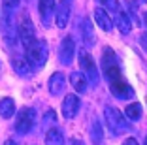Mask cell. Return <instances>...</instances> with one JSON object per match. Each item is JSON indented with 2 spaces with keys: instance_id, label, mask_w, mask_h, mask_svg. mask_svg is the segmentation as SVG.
<instances>
[{
  "instance_id": "7a4b0ae2",
  "label": "cell",
  "mask_w": 147,
  "mask_h": 145,
  "mask_svg": "<svg viewBox=\"0 0 147 145\" xmlns=\"http://www.w3.org/2000/svg\"><path fill=\"white\" fill-rule=\"evenodd\" d=\"M104 121H106V126H108L115 136L126 134V132H128V128H130V124L126 123L125 115H123L119 109L111 107V106H108L104 109Z\"/></svg>"
},
{
  "instance_id": "f546056e",
  "label": "cell",
  "mask_w": 147,
  "mask_h": 145,
  "mask_svg": "<svg viewBox=\"0 0 147 145\" xmlns=\"http://www.w3.org/2000/svg\"><path fill=\"white\" fill-rule=\"evenodd\" d=\"M143 145H147V138H145V143H143Z\"/></svg>"
},
{
  "instance_id": "44dd1931",
  "label": "cell",
  "mask_w": 147,
  "mask_h": 145,
  "mask_svg": "<svg viewBox=\"0 0 147 145\" xmlns=\"http://www.w3.org/2000/svg\"><path fill=\"white\" fill-rule=\"evenodd\" d=\"M125 115H126V119H128V121H138L140 117H142V106H140L138 102L128 104L126 109H125Z\"/></svg>"
},
{
  "instance_id": "cb8c5ba5",
  "label": "cell",
  "mask_w": 147,
  "mask_h": 145,
  "mask_svg": "<svg viewBox=\"0 0 147 145\" xmlns=\"http://www.w3.org/2000/svg\"><path fill=\"white\" fill-rule=\"evenodd\" d=\"M98 4H104L106 8H111V9H117V6H115V0H98ZM119 11V9H117Z\"/></svg>"
},
{
  "instance_id": "9c48e42d",
  "label": "cell",
  "mask_w": 147,
  "mask_h": 145,
  "mask_svg": "<svg viewBox=\"0 0 147 145\" xmlns=\"http://www.w3.org/2000/svg\"><path fill=\"white\" fill-rule=\"evenodd\" d=\"M109 89H111V92L115 94L119 100H128V98H132V96H134V89H132V87H130L125 79L111 81V83H109Z\"/></svg>"
},
{
  "instance_id": "30bf717a",
  "label": "cell",
  "mask_w": 147,
  "mask_h": 145,
  "mask_svg": "<svg viewBox=\"0 0 147 145\" xmlns=\"http://www.w3.org/2000/svg\"><path fill=\"white\" fill-rule=\"evenodd\" d=\"M79 106H81V102H79L78 94H68L64 100H62V115L66 117V119H74V117L78 115L79 111Z\"/></svg>"
},
{
  "instance_id": "ffe728a7",
  "label": "cell",
  "mask_w": 147,
  "mask_h": 145,
  "mask_svg": "<svg viewBox=\"0 0 147 145\" xmlns=\"http://www.w3.org/2000/svg\"><path fill=\"white\" fill-rule=\"evenodd\" d=\"M81 32H83V40H85L87 45H92L94 43V30H92V23L89 19L81 23Z\"/></svg>"
},
{
  "instance_id": "d4e9b609",
  "label": "cell",
  "mask_w": 147,
  "mask_h": 145,
  "mask_svg": "<svg viewBox=\"0 0 147 145\" xmlns=\"http://www.w3.org/2000/svg\"><path fill=\"white\" fill-rule=\"evenodd\" d=\"M19 2H21V0H4V8L13 9V8H17V6H19Z\"/></svg>"
},
{
  "instance_id": "4316f807",
  "label": "cell",
  "mask_w": 147,
  "mask_h": 145,
  "mask_svg": "<svg viewBox=\"0 0 147 145\" xmlns=\"http://www.w3.org/2000/svg\"><path fill=\"white\" fill-rule=\"evenodd\" d=\"M72 145H85V143H83V141H81V140H78V138H76V140H74V141H72Z\"/></svg>"
},
{
  "instance_id": "ac0fdd59",
  "label": "cell",
  "mask_w": 147,
  "mask_h": 145,
  "mask_svg": "<svg viewBox=\"0 0 147 145\" xmlns=\"http://www.w3.org/2000/svg\"><path fill=\"white\" fill-rule=\"evenodd\" d=\"M13 113H15V102L13 98H2L0 100V115L4 117V119H11Z\"/></svg>"
},
{
  "instance_id": "4fadbf2b",
  "label": "cell",
  "mask_w": 147,
  "mask_h": 145,
  "mask_svg": "<svg viewBox=\"0 0 147 145\" xmlns=\"http://www.w3.org/2000/svg\"><path fill=\"white\" fill-rule=\"evenodd\" d=\"M40 17H42V23L45 26L51 23L53 19V13H55V0H40Z\"/></svg>"
},
{
  "instance_id": "6da1fadb",
  "label": "cell",
  "mask_w": 147,
  "mask_h": 145,
  "mask_svg": "<svg viewBox=\"0 0 147 145\" xmlns=\"http://www.w3.org/2000/svg\"><path fill=\"white\" fill-rule=\"evenodd\" d=\"M17 34H19V40H21L23 47H25V51H26V49H30V47L38 42L34 25H32L28 13H21V17L17 19Z\"/></svg>"
},
{
  "instance_id": "2e32d148",
  "label": "cell",
  "mask_w": 147,
  "mask_h": 145,
  "mask_svg": "<svg viewBox=\"0 0 147 145\" xmlns=\"http://www.w3.org/2000/svg\"><path fill=\"white\" fill-rule=\"evenodd\" d=\"M115 25H117V28H119L121 34H130V30H132V19L123 9H119L117 11V17H115Z\"/></svg>"
},
{
  "instance_id": "d6986e66",
  "label": "cell",
  "mask_w": 147,
  "mask_h": 145,
  "mask_svg": "<svg viewBox=\"0 0 147 145\" xmlns=\"http://www.w3.org/2000/svg\"><path fill=\"white\" fill-rule=\"evenodd\" d=\"M45 145H64V136L59 128H49L45 134Z\"/></svg>"
},
{
  "instance_id": "484cf974",
  "label": "cell",
  "mask_w": 147,
  "mask_h": 145,
  "mask_svg": "<svg viewBox=\"0 0 147 145\" xmlns=\"http://www.w3.org/2000/svg\"><path fill=\"white\" fill-rule=\"evenodd\" d=\"M123 145H140V143H138L136 140H132V138H128V140H125V141H123Z\"/></svg>"
},
{
  "instance_id": "5b68a950",
  "label": "cell",
  "mask_w": 147,
  "mask_h": 145,
  "mask_svg": "<svg viewBox=\"0 0 147 145\" xmlns=\"http://www.w3.org/2000/svg\"><path fill=\"white\" fill-rule=\"evenodd\" d=\"M26 59H28V62L32 64L34 70L42 68L43 64L47 62V43L43 40H38L30 49H26Z\"/></svg>"
},
{
  "instance_id": "ba28073f",
  "label": "cell",
  "mask_w": 147,
  "mask_h": 145,
  "mask_svg": "<svg viewBox=\"0 0 147 145\" xmlns=\"http://www.w3.org/2000/svg\"><path fill=\"white\" fill-rule=\"evenodd\" d=\"M74 55H76V42H74L72 36H66L61 42V47H59V59H61L62 64L68 66L74 60Z\"/></svg>"
},
{
  "instance_id": "5bb4252c",
  "label": "cell",
  "mask_w": 147,
  "mask_h": 145,
  "mask_svg": "<svg viewBox=\"0 0 147 145\" xmlns=\"http://www.w3.org/2000/svg\"><path fill=\"white\" fill-rule=\"evenodd\" d=\"M94 21H96V25H98L102 30H106V32H109V30L113 28V21L109 19L108 11H106L104 8H96L94 9Z\"/></svg>"
},
{
  "instance_id": "9a60e30c",
  "label": "cell",
  "mask_w": 147,
  "mask_h": 145,
  "mask_svg": "<svg viewBox=\"0 0 147 145\" xmlns=\"http://www.w3.org/2000/svg\"><path fill=\"white\" fill-rule=\"evenodd\" d=\"M64 74L61 72H55L51 77H49V92L53 94V96H59V94L64 90Z\"/></svg>"
},
{
  "instance_id": "83f0119b",
  "label": "cell",
  "mask_w": 147,
  "mask_h": 145,
  "mask_svg": "<svg viewBox=\"0 0 147 145\" xmlns=\"http://www.w3.org/2000/svg\"><path fill=\"white\" fill-rule=\"evenodd\" d=\"M134 2H136V4H145L147 0H134Z\"/></svg>"
},
{
  "instance_id": "277c9868",
  "label": "cell",
  "mask_w": 147,
  "mask_h": 145,
  "mask_svg": "<svg viewBox=\"0 0 147 145\" xmlns=\"http://www.w3.org/2000/svg\"><path fill=\"white\" fill-rule=\"evenodd\" d=\"M0 30H2V36H4V40L8 43H15V40L19 38L17 25L13 21L11 9L4 8V6H2V13H0Z\"/></svg>"
},
{
  "instance_id": "e0dca14e",
  "label": "cell",
  "mask_w": 147,
  "mask_h": 145,
  "mask_svg": "<svg viewBox=\"0 0 147 145\" xmlns=\"http://www.w3.org/2000/svg\"><path fill=\"white\" fill-rule=\"evenodd\" d=\"M70 83H72L74 90L79 92V94L87 90V79H85V76H83L81 72H72L70 74Z\"/></svg>"
},
{
  "instance_id": "603a6c76",
  "label": "cell",
  "mask_w": 147,
  "mask_h": 145,
  "mask_svg": "<svg viewBox=\"0 0 147 145\" xmlns=\"http://www.w3.org/2000/svg\"><path fill=\"white\" fill-rule=\"evenodd\" d=\"M45 123H51V124H55V111L53 109H49L45 115H43V124Z\"/></svg>"
},
{
  "instance_id": "3957f363",
  "label": "cell",
  "mask_w": 147,
  "mask_h": 145,
  "mask_svg": "<svg viewBox=\"0 0 147 145\" xmlns=\"http://www.w3.org/2000/svg\"><path fill=\"white\" fill-rule=\"evenodd\" d=\"M102 68H104L106 77L111 81H117V79H123L121 77V70H119V59L113 53L111 47H106L104 53H102Z\"/></svg>"
},
{
  "instance_id": "8992f818",
  "label": "cell",
  "mask_w": 147,
  "mask_h": 145,
  "mask_svg": "<svg viewBox=\"0 0 147 145\" xmlns=\"http://www.w3.org/2000/svg\"><path fill=\"white\" fill-rule=\"evenodd\" d=\"M34 123H36V111L32 107H25L17 113V119H15V132L25 136L28 134L34 128Z\"/></svg>"
},
{
  "instance_id": "f1b7e54d",
  "label": "cell",
  "mask_w": 147,
  "mask_h": 145,
  "mask_svg": "<svg viewBox=\"0 0 147 145\" xmlns=\"http://www.w3.org/2000/svg\"><path fill=\"white\" fill-rule=\"evenodd\" d=\"M143 17H145V25H147V11H145V15H143Z\"/></svg>"
},
{
  "instance_id": "52a82bcc",
  "label": "cell",
  "mask_w": 147,
  "mask_h": 145,
  "mask_svg": "<svg viewBox=\"0 0 147 145\" xmlns=\"http://www.w3.org/2000/svg\"><path fill=\"white\" fill-rule=\"evenodd\" d=\"M79 64H81V70H83L81 74L85 76L87 83L91 81V85H98V79H100L98 70H96V64H94V60H92V57L87 51L79 53Z\"/></svg>"
},
{
  "instance_id": "7402d4cb",
  "label": "cell",
  "mask_w": 147,
  "mask_h": 145,
  "mask_svg": "<svg viewBox=\"0 0 147 145\" xmlns=\"http://www.w3.org/2000/svg\"><path fill=\"white\" fill-rule=\"evenodd\" d=\"M92 141H94L96 145L102 141V130H100V123H98V121L92 123Z\"/></svg>"
},
{
  "instance_id": "7c38bea8",
  "label": "cell",
  "mask_w": 147,
  "mask_h": 145,
  "mask_svg": "<svg viewBox=\"0 0 147 145\" xmlns=\"http://www.w3.org/2000/svg\"><path fill=\"white\" fill-rule=\"evenodd\" d=\"M70 11H72V0H61L59 9H57V13H55V23H57L59 28H64V26L68 25Z\"/></svg>"
},
{
  "instance_id": "8fae6325",
  "label": "cell",
  "mask_w": 147,
  "mask_h": 145,
  "mask_svg": "<svg viewBox=\"0 0 147 145\" xmlns=\"http://www.w3.org/2000/svg\"><path fill=\"white\" fill-rule=\"evenodd\" d=\"M11 68L15 70L19 76H23V77H28V76H32V74H34L32 64L28 62V59H26V57H23V55H15L11 59Z\"/></svg>"
}]
</instances>
